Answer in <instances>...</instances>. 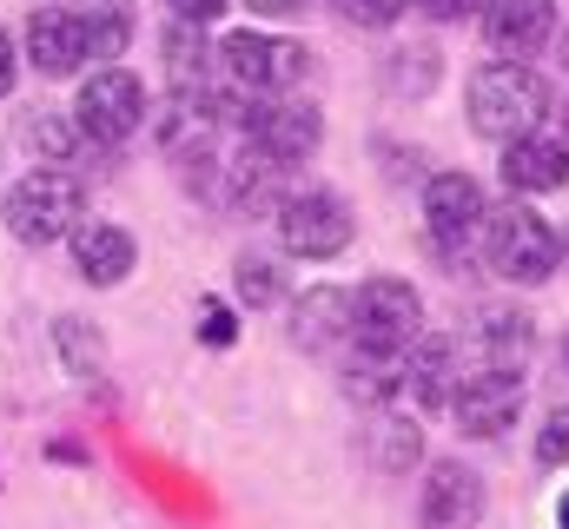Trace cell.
<instances>
[{
	"label": "cell",
	"instance_id": "6da1fadb",
	"mask_svg": "<svg viewBox=\"0 0 569 529\" xmlns=\"http://www.w3.org/2000/svg\"><path fill=\"white\" fill-rule=\"evenodd\" d=\"M463 107H470V127L483 132V139L510 146L523 132H543V120H550V87H543V73L530 60H490V67L470 73Z\"/></svg>",
	"mask_w": 569,
	"mask_h": 529
},
{
	"label": "cell",
	"instance_id": "7a4b0ae2",
	"mask_svg": "<svg viewBox=\"0 0 569 529\" xmlns=\"http://www.w3.org/2000/svg\"><path fill=\"white\" fill-rule=\"evenodd\" d=\"M483 259L510 285H543L563 264V232L543 212H530V206H497L483 219Z\"/></svg>",
	"mask_w": 569,
	"mask_h": 529
},
{
	"label": "cell",
	"instance_id": "3957f363",
	"mask_svg": "<svg viewBox=\"0 0 569 529\" xmlns=\"http://www.w3.org/2000/svg\"><path fill=\"white\" fill-rule=\"evenodd\" d=\"M80 219H87V192H80V179L60 172V166H33V172L7 192V232H13L20 246H53V239L80 232Z\"/></svg>",
	"mask_w": 569,
	"mask_h": 529
},
{
	"label": "cell",
	"instance_id": "277c9868",
	"mask_svg": "<svg viewBox=\"0 0 569 529\" xmlns=\"http://www.w3.org/2000/svg\"><path fill=\"white\" fill-rule=\"evenodd\" d=\"M425 338V298L405 278H371L351 298V345L358 358H405Z\"/></svg>",
	"mask_w": 569,
	"mask_h": 529
},
{
	"label": "cell",
	"instance_id": "5b68a950",
	"mask_svg": "<svg viewBox=\"0 0 569 529\" xmlns=\"http://www.w3.org/2000/svg\"><path fill=\"white\" fill-rule=\"evenodd\" d=\"M140 120H146V87H140V73H127V67H100L80 87V100H73V127L87 139H100V146L133 139Z\"/></svg>",
	"mask_w": 569,
	"mask_h": 529
},
{
	"label": "cell",
	"instance_id": "8992f818",
	"mask_svg": "<svg viewBox=\"0 0 569 529\" xmlns=\"http://www.w3.org/2000/svg\"><path fill=\"white\" fill-rule=\"evenodd\" d=\"M483 219H490V206H483V186L470 172H430L425 179V232L443 259H457L483 232Z\"/></svg>",
	"mask_w": 569,
	"mask_h": 529
},
{
	"label": "cell",
	"instance_id": "52a82bcc",
	"mask_svg": "<svg viewBox=\"0 0 569 529\" xmlns=\"http://www.w3.org/2000/svg\"><path fill=\"white\" fill-rule=\"evenodd\" d=\"M279 239L298 259H338L351 246V212L338 192H298L279 206Z\"/></svg>",
	"mask_w": 569,
	"mask_h": 529
},
{
	"label": "cell",
	"instance_id": "ba28073f",
	"mask_svg": "<svg viewBox=\"0 0 569 529\" xmlns=\"http://www.w3.org/2000/svg\"><path fill=\"white\" fill-rule=\"evenodd\" d=\"M239 120H246V139L259 146V159H272V166L311 159L318 139H325V113L311 100H272V107H252Z\"/></svg>",
	"mask_w": 569,
	"mask_h": 529
},
{
	"label": "cell",
	"instance_id": "9c48e42d",
	"mask_svg": "<svg viewBox=\"0 0 569 529\" xmlns=\"http://www.w3.org/2000/svg\"><path fill=\"white\" fill-rule=\"evenodd\" d=\"M483 477L457 457H437L425 477V497H418V529H477L483 523Z\"/></svg>",
	"mask_w": 569,
	"mask_h": 529
},
{
	"label": "cell",
	"instance_id": "30bf717a",
	"mask_svg": "<svg viewBox=\"0 0 569 529\" xmlns=\"http://www.w3.org/2000/svg\"><path fill=\"white\" fill-rule=\"evenodd\" d=\"M443 410L457 417V430H463V437H503V430L517 423V410H523V378L470 371V378H457V391H450Z\"/></svg>",
	"mask_w": 569,
	"mask_h": 529
},
{
	"label": "cell",
	"instance_id": "8fae6325",
	"mask_svg": "<svg viewBox=\"0 0 569 529\" xmlns=\"http://www.w3.org/2000/svg\"><path fill=\"white\" fill-rule=\"evenodd\" d=\"M219 67H226L239 87L272 93V87H291V80L305 73V47H298V40H272V33H226Z\"/></svg>",
	"mask_w": 569,
	"mask_h": 529
},
{
	"label": "cell",
	"instance_id": "7c38bea8",
	"mask_svg": "<svg viewBox=\"0 0 569 529\" xmlns=\"http://www.w3.org/2000/svg\"><path fill=\"white\" fill-rule=\"evenodd\" d=\"M477 13H483V40L503 60H530L557 33V0H483Z\"/></svg>",
	"mask_w": 569,
	"mask_h": 529
},
{
	"label": "cell",
	"instance_id": "4fadbf2b",
	"mask_svg": "<svg viewBox=\"0 0 569 529\" xmlns=\"http://www.w3.org/2000/svg\"><path fill=\"white\" fill-rule=\"evenodd\" d=\"M503 186L537 199V192H563L569 186V146L557 132H523L503 146Z\"/></svg>",
	"mask_w": 569,
	"mask_h": 529
},
{
	"label": "cell",
	"instance_id": "5bb4252c",
	"mask_svg": "<svg viewBox=\"0 0 569 529\" xmlns=\"http://www.w3.org/2000/svg\"><path fill=\"white\" fill-rule=\"evenodd\" d=\"M537 351V325L530 311H477V371H497V378H523Z\"/></svg>",
	"mask_w": 569,
	"mask_h": 529
},
{
	"label": "cell",
	"instance_id": "9a60e30c",
	"mask_svg": "<svg viewBox=\"0 0 569 529\" xmlns=\"http://www.w3.org/2000/svg\"><path fill=\"white\" fill-rule=\"evenodd\" d=\"M27 53H33L40 73H73L87 60V33H80V20L67 7H40L27 20Z\"/></svg>",
	"mask_w": 569,
	"mask_h": 529
},
{
	"label": "cell",
	"instance_id": "2e32d148",
	"mask_svg": "<svg viewBox=\"0 0 569 529\" xmlns=\"http://www.w3.org/2000/svg\"><path fill=\"white\" fill-rule=\"evenodd\" d=\"M291 338H298L305 351H325L331 338H351V291H338V285L298 291V305H291Z\"/></svg>",
	"mask_w": 569,
	"mask_h": 529
},
{
	"label": "cell",
	"instance_id": "e0dca14e",
	"mask_svg": "<svg viewBox=\"0 0 569 529\" xmlns=\"http://www.w3.org/2000/svg\"><path fill=\"white\" fill-rule=\"evenodd\" d=\"M405 391L418 397L425 410H443L457 391V338H418L405 351Z\"/></svg>",
	"mask_w": 569,
	"mask_h": 529
},
{
	"label": "cell",
	"instance_id": "ac0fdd59",
	"mask_svg": "<svg viewBox=\"0 0 569 529\" xmlns=\"http://www.w3.org/2000/svg\"><path fill=\"white\" fill-rule=\"evenodd\" d=\"M73 264H80L87 285H120V278L140 264V246H133V232H120V226H87V232L73 239Z\"/></svg>",
	"mask_w": 569,
	"mask_h": 529
},
{
	"label": "cell",
	"instance_id": "d6986e66",
	"mask_svg": "<svg viewBox=\"0 0 569 529\" xmlns=\"http://www.w3.org/2000/svg\"><path fill=\"white\" fill-rule=\"evenodd\" d=\"M80 33H87V60H113V53H127V40H133V7L127 0H80Z\"/></svg>",
	"mask_w": 569,
	"mask_h": 529
},
{
	"label": "cell",
	"instance_id": "ffe728a7",
	"mask_svg": "<svg viewBox=\"0 0 569 529\" xmlns=\"http://www.w3.org/2000/svg\"><path fill=\"white\" fill-rule=\"evenodd\" d=\"M53 351H60V365L73 378H100L107 371V338L93 325H80V318H53Z\"/></svg>",
	"mask_w": 569,
	"mask_h": 529
},
{
	"label": "cell",
	"instance_id": "44dd1931",
	"mask_svg": "<svg viewBox=\"0 0 569 529\" xmlns=\"http://www.w3.org/2000/svg\"><path fill=\"white\" fill-rule=\"evenodd\" d=\"M232 285H239V305H252V311L279 298V271H272L266 259H239L232 264Z\"/></svg>",
	"mask_w": 569,
	"mask_h": 529
},
{
	"label": "cell",
	"instance_id": "7402d4cb",
	"mask_svg": "<svg viewBox=\"0 0 569 529\" xmlns=\"http://www.w3.org/2000/svg\"><path fill=\"white\" fill-rule=\"evenodd\" d=\"M199 338H206L212 351H226V345L239 338V325H232V305H226V298H212V291L199 298Z\"/></svg>",
	"mask_w": 569,
	"mask_h": 529
},
{
	"label": "cell",
	"instance_id": "603a6c76",
	"mask_svg": "<svg viewBox=\"0 0 569 529\" xmlns=\"http://www.w3.org/2000/svg\"><path fill=\"white\" fill-rule=\"evenodd\" d=\"M537 463L543 470H563L569 463V410H550V423L537 430Z\"/></svg>",
	"mask_w": 569,
	"mask_h": 529
},
{
	"label": "cell",
	"instance_id": "cb8c5ba5",
	"mask_svg": "<svg viewBox=\"0 0 569 529\" xmlns=\"http://www.w3.org/2000/svg\"><path fill=\"white\" fill-rule=\"evenodd\" d=\"M405 7H411V0H338V13L358 20V27H391Z\"/></svg>",
	"mask_w": 569,
	"mask_h": 529
},
{
	"label": "cell",
	"instance_id": "d4e9b609",
	"mask_svg": "<svg viewBox=\"0 0 569 529\" xmlns=\"http://www.w3.org/2000/svg\"><path fill=\"white\" fill-rule=\"evenodd\" d=\"M33 146H40L47 159H67V146H73V127H60V120H40V127H33Z\"/></svg>",
	"mask_w": 569,
	"mask_h": 529
},
{
	"label": "cell",
	"instance_id": "484cf974",
	"mask_svg": "<svg viewBox=\"0 0 569 529\" xmlns=\"http://www.w3.org/2000/svg\"><path fill=\"white\" fill-rule=\"evenodd\" d=\"M166 7H172V20H192V27H206V20L226 13V0H166Z\"/></svg>",
	"mask_w": 569,
	"mask_h": 529
},
{
	"label": "cell",
	"instance_id": "4316f807",
	"mask_svg": "<svg viewBox=\"0 0 569 529\" xmlns=\"http://www.w3.org/2000/svg\"><path fill=\"white\" fill-rule=\"evenodd\" d=\"M411 7H425L430 20H463V13H477L483 0H411Z\"/></svg>",
	"mask_w": 569,
	"mask_h": 529
},
{
	"label": "cell",
	"instance_id": "83f0119b",
	"mask_svg": "<svg viewBox=\"0 0 569 529\" xmlns=\"http://www.w3.org/2000/svg\"><path fill=\"white\" fill-rule=\"evenodd\" d=\"M252 13H272V20H284V13H305L311 0H246Z\"/></svg>",
	"mask_w": 569,
	"mask_h": 529
},
{
	"label": "cell",
	"instance_id": "f1b7e54d",
	"mask_svg": "<svg viewBox=\"0 0 569 529\" xmlns=\"http://www.w3.org/2000/svg\"><path fill=\"white\" fill-rule=\"evenodd\" d=\"M13 73H20V60H13V47H7V33H0V100L13 93Z\"/></svg>",
	"mask_w": 569,
	"mask_h": 529
},
{
	"label": "cell",
	"instance_id": "f546056e",
	"mask_svg": "<svg viewBox=\"0 0 569 529\" xmlns=\"http://www.w3.org/2000/svg\"><path fill=\"white\" fill-rule=\"evenodd\" d=\"M557 529H569V490L557 497Z\"/></svg>",
	"mask_w": 569,
	"mask_h": 529
},
{
	"label": "cell",
	"instance_id": "4dcf8cb0",
	"mask_svg": "<svg viewBox=\"0 0 569 529\" xmlns=\"http://www.w3.org/2000/svg\"><path fill=\"white\" fill-rule=\"evenodd\" d=\"M563 365H569V338H563Z\"/></svg>",
	"mask_w": 569,
	"mask_h": 529
}]
</instances>
